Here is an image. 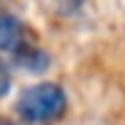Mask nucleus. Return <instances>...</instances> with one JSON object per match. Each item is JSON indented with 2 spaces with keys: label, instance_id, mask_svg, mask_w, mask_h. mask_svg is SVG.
Returning a JSON list of instances; mask_svg holds the SVG:
<instances>
[{
  "label": "nucleus",
  "instance_id": "nucleus-5",
  "mask_svg": "<svg viewBox=\"0 0 125 125\" xmlns=\"http://www.w3.org/2000/svg\"><path fill=\"white\" fill-rule=\"evenodd\" d=\"M0 125H21V120H5V117H0Z\"/></svg>",
  "mask_w": 125,
  "mask_h": 125
},
{
  "label": "nucleus",
  "instance_id": "nucleus-1",
  "mask_svg": "<svg viewBox=\"0 0 125 125\" xmlns=\"http://www.w3.org/2000/svg\"><path fill=\"white\" fill-rule=\"evenodd\" d=\"M67 112V93L56 83H37L16 101V115L27 125H51Z\"/></svg>",
  "mask_w": 125,
  "mask_h": 125
},
{
  "label": "nucleus",
  "instance_id": "nucleus-3",
  "mask_svg": "<svg viewBox=\"0 0 125 125\" xmlns=\"http://www.w3.org/2000/svg\"><path fill=\"white\" fill-rule=\"evenodd\" d=\"M13 59H16V64H19L21 69H27V72H43V69L48 67V53L40 51V48H35L32 43L24 45L21 51H16Z\"/></svg>",
  "mask_w": 125,
  "mask_h": 125
},
{
  "label": "nucleus",
  "instance_id": "nucleus-4",
  "mask_svg": "<svg viewBox=\"0 0 125 125\" xmlns=\"http://www.w3.org/2000/svg\"><path fill=\"white\" fill-rule=\"evenodd\" d=\"M11 91V69L5 67V61L0 59V99Z\"/></svg>",
  "mask_w": 125,
  "mask_h": 125
},
{
  "label": "nucleus",
  "instance_id": "nucleus-2",
  "mask_svg": "<svg viewBox=\"0 0 125 125\" xmlns=\"http://www.w3.org/2000/svg\"><path fill=\"white\" fill-rule=\"evenodd\" d=\"M29 43H32V40H29L27 24L19 16H13V13H8V11L0 8V51L13 56L16 51H21L24 45H29Z\"/></svg>",
  "mask_w": 125,
  "mask_h": 125
}]
</instances>
